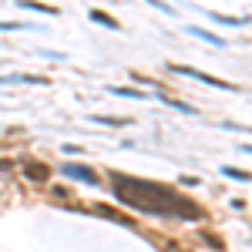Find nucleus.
I'll use <instances>...</instances> for the list:
<instances>
[{"instance_id": "obj_2", "label": "nucleus", "mask_w": 252, "mask_h": 252, "mask_svg": "<svg viewBox=\"0 0 252 252\" xmlns=\"http://www.w3.org/2000/svg\"><path fill=\"white\" fill-rule=\"evenodd\" d=\"M24 175H27V178H34V182H44V178L51 175V168H44L40 161H27V165H24Z\"/></svg>"}, {"instance_id": "obj_1", "label": "nucleus", "mask_w": 252, "mask_h": 252, "mask_svg": "<svg viewBox=\"0 0 252 252\" xmlns=\"http://www.w3.org/2000/svg\"><path fill=\"white\" fill-rule=\"evenodd\" d=\"M115 185V195L131 205V209H141V212H158V215H198L195 205H189L185 198H178L175 192H168L165 185H155V182H141V178H125V175H115L111 178Z\"/></svg>"}, {"instance_id": "obj_3", "label": "nucleus", "mask_w": 252, "mask_h": 252, "mask_svg": "<svg viewBox=\"0 0 252 252\" xmlns=\"http://www.w3.org/2000/svg\"><path fill=\"white\" fill-rule=\"evenodd\" d=\"M64 172L71 175V178H81V182H94V175L88 172V168H78V165H64Z\"/></svg>"}]
</instances>
